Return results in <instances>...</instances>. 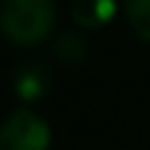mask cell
<instances>
[{"label": "cell", "mask_w": 150, "mask_h": 150, "mask_svg": "<svg viewBox=\"0 0 150 150\" xmlns=\"http://www.w3.org/2000/svg\"><path fill=\"white\" fill-rule=\"evenodd\" d=\"M50 127L42 116L21 108L5 119L0 127V150H47Z\"/></svg>", "instance_id": "obj_2"}, {"label": "cell", "mask_w": 150, "mask_h": 150, "mask_svg": "<svg viewBox=\"0 0 150 150\" xmlns=\"http://www.w3.org/2000/svg\"><path fill=\"white\" fill-rule=\"evenodd\" d=\"M87 42H84V37H79V34H74V32H66V34H61L58 40H55V45H53V53L58 55V61H63V63H79V61H84L87 58Z\"/></svg>", "instance_id": "obj_5"}, {"label": "cell", "mask_w": 150, "mask_h": 150, "mask_svg": "<svg viewBox=\"0 0 150 150\" xmlns=\"http://www.w3.org/2000/svg\"><path fill=\"white\" fill-rule=\"evenodd\" d=\"M127 18L132 32L142 42H150V0H127Z\"/></svg>", "instance_id": "obj_6"}, {"label": "cell", "mask_w": 150, "mask_h": 150, "mask_svg": "<svg viewBox=\"0 0 150 150\" xmlns=\"http://www.w3.org/2000/svg\"><path fill=\"white\" fill-rule=\"evenodd\" d=\"M55 24V0H3L0 32L18 47H34L47 40Z\"/></svg>", "instance_id": "obj_1"}, {"label": "cell", "mask_w": 150, "mask_h": 150, "mask_svg": "<svg viewBox=\"0 0 150 150\" xmlns=\"http://www.w3.org/2000/svg\"><path fill=\"white\" fill-rule=\"evenodd\" d=\"M116 16V0H71V18L84 29H100Z\"/></svg>", "instance_id": "obj_4"}, {"label": "cell", "mask_w": 150, "mask_h": 150, "mask_svg": "<svg viewBox=\"0 0 150 150\" xmlns=\"http://www.w3.org/2000/svg\"><path fill=\"white\" fill-rule=\"evenodd\" d=\"M13 90L21 100H42L50 90V71L42 63H24L13 74Z\"/></svg>", "instance_id": "obj_3"}]
</instances>
